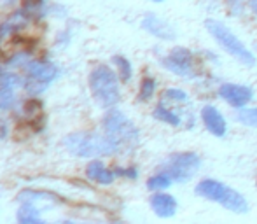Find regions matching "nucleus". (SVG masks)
Here are the masks:
<instances>
[{
  "label": "nucleus",
  "mask_w": 257,
  "mask_h": 224,
  "mask_svg": "<svg viewBox=\"0 0 257 224\" xmlns=\"http://www.w3.org/2000/svg\"><path fill=\"white\" fill-rule=\"evenodd\" d=\"M153 2H163V0H153Z\"/></svg>",
  "instance_id": "obj_26"
},
{
  "label": "nucleus",
  "mask_w": 257,
  "mask_h": 224,
  "mask_svg": "<svg viewBox=\"0 0 257 224\" xmlns=\"http://www.w3.org/2000/svg\"><path fill=\"white\" fill-rule=\"evenodd\" d=\"M39 215H41V210H39L35 205L32 203H23L18 210V222L20 224H39Z\"/></svg>",
  "instance_id": "obj_15"
},
{
  "label": "nucleus",
  "mask_w": 257,
  "mask_h": 224,
  "mask_svg": "<svg viewBox=\"0 0 257 224\" xmlns=\"http://www.w3.org/2000/svg\"><path fill=\"white\" fill-rule=\"evenodd\" d=\"M219 95L222 100H226L229 105L236 107V109H243L248 102L252 100V89L248 86L233 84V82H226L219 88Z\"/></svg>",
  "instance_id": "obj_7"
},
{
  "label": "nucleus",
  "mask_w": 257,
  "mask_h": 224,
  "mask_svg": "<svg viewBox=\"0 0 257 224\" xmlns=\"http://www.w3.org/2000/svg\"><path fill=\"white\" fill-rule=\"evenodd\" d=\"M238 121L252 126V128H257V109H241L238 112Z\"/></svg>",
  "instance_id": "obj_20"
},
{
  "label": "nucleus",
  "mask_w": 257,
  "mask_h": 224,
  "mask_svg": "<svg viewBox=\"0 0 257 224\" xmlns=\"http://www.w3.org/2000/svg\"><path fill=\"white\" fill-rule=\"evenodd\" d=\"M220 205H222L224 208H227V210L234 212V214H245V212L248 210L247 200H245L238 191L231 189V187H227L226 194H224V198L220 200Z\"/></svg>",
  "instance_id": "obj_13"
},
{
  "label": "nucleus",
  "mask_w": 257,
  "mask_h": 224,
  "mask_svg": "<svg viewBox=\"0 0 257 224\" xmlns=\"http://www.w3.org/2000/svg\"><path fill=\"white\" fill-rule=\"evenodd\" d=\"M194 191H196L198 196L206 198V200H212V201H219L220 203V200H222L224 194H226V191H227V186H224V184L219 182V180L205 179L198 184Z\"/></svg>",
  "instance_id": "obj_11"
},
{
  "label": "nucleus",
  "mask_w": 257,
  "mask_h": 224,
  "mask_svg": "<svg viewBox=\"0 0 257 224\" xmlns=\"http://www.w3.org/2000/svg\"><path fill=\"white\" fill-rule=\"evenodd\" d=\"M0 35H2V30H0Z\"/></svg>",
  "instance_id": "obj_30"
},
{
  "label": "nucleus",
  "mask_w": 257,
  "mask_h": 224,
  "mask_svg": "<svg viewBox=\"0 0 257 224\" xmlns=\"http://www.w3.org/2000/svg\"><path fill=\"white\" fill-rule=\"evenodd\" d=\"M154 118L159 119V121H163V123H168V125H172V126H179L180 125L179 116H175L172 110H168L166 107H163V105H158L154 109Z\"/></svg>",
  "instance_id": "obj_17"
},
{
  "label": "nucleus",
  "mask_w": 257,
  "mask_h": 224,
  "mask_svg": "<svg viewBox=\"0 0 257 224\" xmlns=\"http://www.w3.org/2000/svg\"><path fill=\"white\" fill-rule=\"evenodd\" d=\"M163 96H168L170 100H175V102H187V100H189L187 93L180 91V89H166V91L163 93Z\"/></svg>",
  "instance_id": "obj_23"
},
{
  "label": "nucleus",
  "mask_w": 257,
  "mask_h": 224,
  "mask_svg": "<svg viewBox=\"0 0 257 224\" xmlns=\"http://www.w3.org/2000/svg\"><path fill=\"white\" fill-rule=\"evenodd\" d=\"M89 88L98 103L103 107H112L119 102V81L117 75L107 65H98L89 74Z\"/></svg>",
  "instance_id": "obj_3"
},
{
  "label": "nucleus",
  "mask_w": 257,
  "mask_h": 224,
  "mask_svg": "<svg viewBox=\"0 0 257 224\" xmlns=\"http://www.w3.org/2000/svg\"><path fill=\"white\" fill-rule=\"evenodd\" d=\"M103 128L110 139H114L115 142H130V140L137 139V130L132 125L128 118L122 114L121 110H110L103 118Z\"/></svg>",
  "instance_id": "obj_5"
},
{
  "label": "nucleus",
  "mask_w": 257,
  "mask_h": 224,
  "mask_svg": "<svg viewBox=\"0 0 257 224\" xmlns=\"http://www.w3.org/2000/svg\"><path fill=\"white\" fill-rule=\"evenodd\" d=\"M16 103V96H14L13 89L0 88V109H11Z\"/></svg>",
  "instance_id": "obj_21"
},
{
  "label": "nucleus",
  "mask_w": 257,
  "mask_h": 224,
  "mask_svg": "<svg viewBox=\"0 0 257 224\" xmlns=\"http://www.w3.org/2000/svg\"><path fill=\"white\" fill-rule=\"evenodd\" d=\"M165 65L166 70L173 72V74L180 75V77H193L194 72H193V56L187 49L182 48H177L170 53L168 58L161 61Z\"/></svg>",
  "instance_id": "obj_6"
},
{
  "label": "nucleus",
  "mask_w": 257,
  "mask_h": 224,
  "mask_svg": "<svg viewBox=\"0 0 257 224\" xmlns=\"http://www.w3.org/2000/svg\"><path fill=\"white\" fill-rule=\"evenodd\" d=\"M25 70H27L28 77L34 79V81H41V82H51L53 79H56L58 75V68L53 63L48 61H37L32 60L25 65Z\"/></svg>",
  "instance_id": "obj_8"
},
{
  "label": "nucleus",
  "mask_w": 257,
  "mask_h": 224,
  "mask_svg": "<svg viewBox=\"0 0 257 224\" xmlns=\"http://www.w3.org/2000/svg\"><path fill=\"white\" fill-rule=\"evenodd\" d=\"M23 84V81H21L20 75L13 74V72H4L2 75H0V88H6V89H16L20 88V86Z\"/></svg>",
  "instance_id": "obj_18"
},
{
  "label": "nucleus",
  "mask_w": 257,
  "mask_h": 224,
  "mask_svg": "<svg viewBox=\"0 0 257 224\" xmlns=\"http://www.w3.org/2000/svg\"><path fill=\"white\" fill-rule=\"evenodd\" d=\"M112 61H114L115 67H117L119 77H121L122 81H128V79L132 77V65H130V61L121 55H115L114 58H112Z\"/></svg>",
  "instance_id": "obj_19"
},
{
  "label": "nucleus",
  "mask_w": 257,
  "mask_h": 224,
  "mask_svg": "<svg viewBox=\"0 0 257 224\" xmlns=\"http://www.w3.org/2000/svg\"><path fill=\"white\" fill-rule=\"evenodd\" d=\"M4 74V72H2V68H0V75H2Z\"/></svg>",
  "instance_id": "obj_27"
},
{
  "label": "nucleus",
  "mask_w": 257,
  "mask_h": 224,
  "mask_svg": "<svg viewBox=\"0 0 257 224\" xmlns=\"http://www.w3.org/2000/svg\"><path fill=\"white\" fill-rule=\"evenodd\" d=\"M86 175L91 180H96L100 184H112L114 182V172H110L108 168H105L102 161L95 160L86 167Z\"/></svg>",
  "instance_id": "obj_14"
},
{
  "label": "nucleus",
  "mask_w": 257,
  "mask_h": 224,
  "mask_svg": "<svg viewBox=\"0 0 257 224\" xmlns=\"http://www.w3.org/2000/svg\"><path fill=\"white\" fill-rule=\"evenodd\" d=\"M151 207H153L154 214L159 215V217H172L177 210V201L172 194L156 193L151 198Z\"/></svg>",
  "instance_id": "obj_12"
},
{
  "label": "nucleus",
  "mask_w": 257,
  "mask_h": 224,
  "mask_svg": "<svg viewBox=\"0 0 257 224\" xmlns=\"http://www.w3.org/2000/svg\"><path fill=\"white\" fill-rule=\"evenodd\" d=\"M205 28L208 30V34L219 42L220 48H222L224 51L229 53L234 60L247 65V67L255 65V56L248 51L247 46H245L224 23H220V21H217V20H206Z\"/></svg>",
  "instance_id": "obj_2"
},
{
  "label": "nucleus",
  "mask_w": 257,
  "mask_h": 224,
  "mask_svg": "<svg viewBox=\"0 0 257 224\" xmlns=\"http://www.w3.org/2000/svg\"><path fill=\"white\" fill-rule=\"evenodd\" d=\"M115 173H119V175L132 177V179H135V177H137V172H135V170H117Z\"/></svg>",
  "instance_id": "obj_24"
},
{
  "label": "nucleus",
  "mask_w": 257,
  "mask_h": 224,
  "mask_svg": "<svg viewBox=\"0 0 257 224\" xmlns=\"http://www.w3.org/2000/svg\"><path fill=\"white\" fill-rule=\"evenodd\" d=\"M39 224H46V222H39Z\"/></svg>",
  "instance_id": "obj_29"
},
{
  "label": "nucleus",
  "mask_w": 257,
  "mask_h": 224,
  "mask_svg": "<svg viewBox=\"0 0 257 224\" xmlns=\"http://www.w3.org/2000/svg\"><path fill=\"white\" fill-rule=\"evenodd\" d=\"M2 2H13V0H2Z\"/></svg>",
  "instance_id": "obj_25"
},
{
  "label": "nucleus",
  "mask_w": 257,
  "mask_h": 224,
  "mask_svg": "<svg viewBox=\"0 0 257 224\" xmlns=\"http://www.w3.org/2000/svg\"><path fill=\"white\" fill-rule=\"evenodd\" d=\"M201 160L194 153H179L165 161L161 172H165L173 182H186L198 172Z\"/></svg>",
  "instance_id": "obj_4"
},
{
  "label": "nucleus",
  "mask_w": 257,
  "mask_h": 224,
  "mask_svg": "<svg viewBox=\"0 0 257 224\" xmlns=\"http://www.w3.org/2000/svg\"><path fill=\"white\" fill-rule=\"evenodd\" d=\"M142 28L149 32V34H153L154 37L163 39V41H172V39H175V32L172 30V27H170L166 21L153 16V14H149V16L144 18Z\"/></svg>",
  "instance_id": "obj_10"
},
{
  "label": "nucleus",
  "mask_w": 257,
  "mask_h": 224,
  "mask_svg": "<svg viewBox=\"0 0 257 224\" xmlns=\"http://www.w3.org/2000/svg\"><path fill=\"white\" fill-rule=\"evenodd\" d=\"M65 147L72 154L79 158H96V156H108L117 151L119 144L110 137H102L96 133L88 132H75L65 137Z\"/></svg>",
  "instance_id": "obj_1"
},
{
  "label": "nucleus",
  "mask_w": 257,
  "mask_h": 224,
  "mask_svg": "<svg viewBox=\"0 0 257 224\" xmlns=\"http://www.w3.org/2000/svg\"><path fill=\"white\" fill-rule=\"evenodd\" d=\"M172 182H173V180L170 179L165 172H159L158 175L151 177V179L147 180V187H149L151 191H161V189L170 187V184H172Z\"/></svg>",
  "instance_id": "obj_16"
},
{
  "label": "nucleus",
  "mask_w": 257,
  "mask_h": 224,
  "mask_svg": "<svg viewBox=\"0 0 257 224\" xmlns=\"http://www.w3.org/2000/svg\"><path fill=\"white\" fill-rule=\"evenodd\" d=\"M65 224H75V222H65Z\"/></svg>",
  "instance_id": "obj_28"
},
{
  "label": "nucleus",
  "mask_w": 257,
  "mask_h": 224,
  "mask_svg": "<svg viewBox=\"0 0 257 224\" xmlns=\"http://www.w3.org/2000/svg\"><path fill=\"white\" fill-rule=\"evenodd\" d=\"M201 119H203L206 130H208L212 135L222 137L224 133H226V121H224L222 114L213 105L203 107V110H201Z\"/></svg>",
  "instance_id": "obj_9"
},
{
  "label": "nucleus",
  "mask_w": 257,
  "mask_h": 224,
  "mask_svg": "<svg viewBox=\"0 0 257 224\" xmlns=\"http://www.w3.org/2000/svg\"><path fill=\"white\" fill-rule=\"evenodd\" d=\"M154 88H156L154 79H151V77L142 79V84H140V95H139L140 100H149L154 93Z\"/></svg>",
  "instance_id": "obj_22"
}]
</instances>
